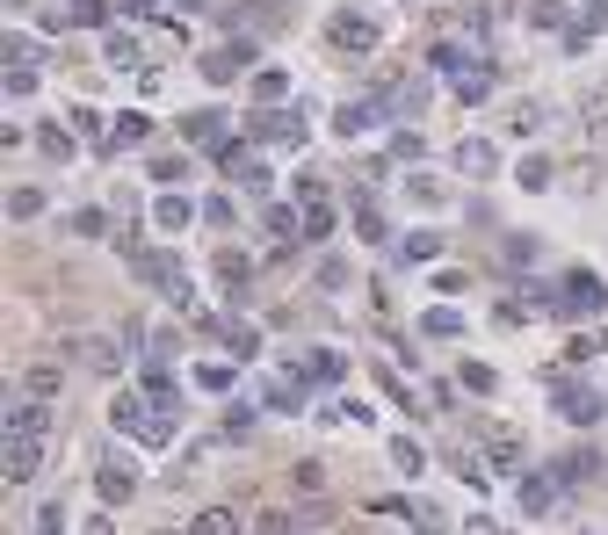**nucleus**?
Wrapping results in <instances>:
<instances>
[{"label":"nucleus","instance_id":"nucleus-49","mask_svg":"<svg viewBox=\"0 0 608 535\" xmlns=\"http://www.w3.org/2000/svg\"><path fill=\"white\" fill-rule=\"evenodd\" d=\"M152 8H160V0H131V15H152Z\"/></svg>","mask_w":608,"mask_h":535},{"label":"nucleus","instance_id":"nucleus-16","mask_svg":"<svg viewBox=\"0 0 608 535\" xmlns=\"http://www.w3.org/2000/svg\"><path fill=\"white\" fill-rule=\"evenodd\" d=\"M297 376H304V384H341V376H348V362L319 348V355H304V362H297Z\"/></svg>","mask_w":608,"mask_h":535},{"label":"nucleus","instance_id":"nucleus-8","mask_svg":"<svg viewBox=\"0 0 608 535\" xmlns=\"http://www.w3.org/2000/svg\"><path fill=\"white\" fill-rule=\"evenodd\" d=\"M44 470V434H8V485H29Z\"/></svg>","mask_w":608,"mask_h":535},{"label":"nucleus","instance_id":"nucleus-26","mask_svg":"<svg viewBox=\"0 0 608 535\" xmlns=\"http://www.w3.org/2000/svg\"><path fill=\"white\" fill-rule=\"evenodd\" d=\"M565 188H572V196H594V188H601V160H572L565 167Z\"/></svg>","mask_w":608,"mask_h":535},{"label":"nucleus","instance_id":"nucleus-46","mask_svg":"<svg viewBox=\"0 0 608 535\" xmlns=\"http://www.w3.org/2000/svg\"><path fill=\"white\" fill-rule=\"evenodd\" d=\"M348 282V261H319V290H341Z\"/></svg>","mask_w":608,"mask_h":535},{"label":"nucleus","instance_id":"nucleus-13","mask_svg":"<svg viewBox=\"0 0 608 535\" xmlns=\"http://www.w3.org/2000/svg\"><path fill=\"white\" fill-rule=\"evenodd\" d=\"M558 507V470H529L522 478V514H551Z\"/></svg>","mask_w":608,"mask_h":535},{"label":"nucleus","instance_id":"nucleus-28","mask_svg":"<svg viewBox=\"0 0 608 535\" xmlns=\"http://www.w3.org/2000/svg\"><path fill=\"white\" fill-rule=\"evenodd\" d=\"M587 123H594V152H601V160H608V87H601L594 102H587Z\"/></svg>","mask_w":608,"mask_h":535},{"label":"nucleus","instance_id":"nucleus-31","mask_svg":"<svg viewBox=\"0 0 608 535\" xmlns=\"http://www.w3.org/2000/svg\"><path fill=\"white\" fill-rule=\"evenodd\" d=\"M435 254H442V239H435V232H413V239L399 246V261H435Z\"/></svg>","mask_w":608,"mask_h":535},{"label":"nucleus","instance_id":"nucleus-51","mask_svg":"<svg viewBox=\"0 0 608 535\" xmlns=\"http://www.w3.org/2000/svg\"><path fill=\"white\" fill-rule=\"evenodd\" d=\"M181 8H210V0H181Z\"/></svg>","mask_w":608,"mask_h":535},{"label":"nucleus","instance_id":"nucleus-30","mask_svg":"<svg viewBox=\"0 0 608 535\" xmlns=\"http://www.w3.org/2000/svg\"><path fill=\"white\" fill-rule=\"evenodd\" d=\"M247 261H239V254H225V246H218V282H225V290H247Z\"/></svg>","mask_w":608,"mask_h":535},{"label":"nucleus","instance_id":"nucleus-50","mask_svg":"<svg viewBox=\"0 0 608 535\" xmlns=\"http://www.w3.org/2000/svg\"><path fill=\"white\" fill-rule=\"evenodd\" d=\"M152 535H189V528H152Z\"/></svg>","mask_w":608,"mask_h":535},{"label":"nucleus","instance_id":"nucleus-1","mask_svg":"<svg viewBox=\"0 0 608 535\" xmlns=\"http://www.w3.org/2000/svg\"><path fill=\"white\" fill-rule=\"evenodd\" d=\"M51 362H80V369L116 376V369H124V333H58L51 340Z\"/></svg>","mask_w":608,"mask_h":535},{"label":"nucleus","instance_id":"nucleus-41","mask_svg":"<svg viewBox=\"0 0 608 535\" xmlns=\"http://www.w3.org/2000/svg\"><path fill=\"white\" fill-rule=\"evenodd\" d=\"M391 470H406V478H413V470H420V442H391Z\"/></svg>","mask_w":608,"mask_h":535},{"label":"nucleus","instance_id":"nucleus-20","mask_svg":"<svg viewBox=\"0 0 608 535\" xmlns=\"http://www.w3.org/2000/svg\"><path fill=\"white\" fill-rule=\"evenodd\" d=\"M543 116H551L543 102H514V109H507V131H514V138H536V131H543Z\"/></svg>","mask_w":608,"mask_h":535},{"label":"nucleus","instance_id":"nucleus-45","mask_svg":"<svg viewBox=\"0 0 608 535\" xmlns=\"http://www.w3.org/2000/svg\"><path fill=\"white\" fill-rule=\"evenodd\" d=\"M66 528V507H58V499H44V514H37V535H58Z\"/></svg>","mask_w":608,"mask_h":535},{"label":"nucleus","instance_id":"nucleus-2","mask_svg":"<svg viewBox=\"0 0 608 535\" xmlns=\"http://www.w3.org/2000/svg\"><path fill=\"white\" fill-rule=\"evenodd\" d=\"M377 44H384V22H377V15H333V22H326V51L370 58Z\"/></svg>","mask_w":608,"mask_h":535},{"label":"nucleus","instance_id":"nucleus-10","mask_svg":"<svg viewBox=\"0 0 608 535\" xmlns=\"http://www.w3.org/2000/svg\"><path fill=\"white\" fill-rule=\"evenodd\" d=\"M297 196H304V239H326V232H333V203H326V188H319V181H297Z\"/></svg>","mask_w":608,"mask_h":535},{"label":"nucleus","instance_id":"nucleus-43","mask_svg":"<svg viewBox=\"0 0 608 535\" xmlns=\"http://www.w3.org/2000/svg\"><path fill=\"white\" fill-rule=\"evenodd\" d=\"M406 188H413V203H420V210H435V203H442V188H435V181H428V174H413V181H406Z\"/></svg>","mask_w":608,"mask_h":535},{"label":"nucleus","instance_id":"nucleus-39","mask_svg":"<svg viewBox=\"0 0 608 535\" xmlns=\"http://www.w3.org/2000/svg\"><path fill=\"white\" fill-rule=\"evenodd\" d=\"M116 145H145V116H138V109L116 116Z\"/></svg>","mask_w":608,"mask_h":535},{"label":"nucleus","instance_id":"nucleus-3","mask_svg":"<svg viewBox=\"0 0 608 535\" xmlns=\"http://www.w3.org/2000/svg\"><path fill=\"white\" fill-rule=\"evenodd\" d=\"M304 116H290V109H261L254 123H247V145H283V152H304Z\"/></svg>","mask_w":608,"mask_h":535},{"label":"nucleus","instance_id":"nucleus-42","mask_svg":"<svg viewBox=\"0 0 608 535\" xmlns=\"http://www.w3.org/2000/svg\"><path fill=\"white\" fill-rule=\"evenodd\" d=\"M225 434H232V442H247V434H254V413H247V405H232V413H225Z\"/></svg>","mask_w":608,"mask_h":535},{"label":"nucleus","instance_id":"nucleus-19","mask_svg":"<svg viewBox=\"0 0 608 535\" xmlns=\"http://www.w3.org/2000/svg\"><path fill=\"white\" fill-rule=\"evenodd\" d=\"M283 94H290V73H283V66H261V73H254V102H261V109H276Z\"/></svg>","mask_w":608,"mask_h":535},{"label":"nucleus","instance_id":"nucleus-48","mask_svg":"<svg viewBox=\"0 0 608 535\" xmlns=\"http://www.w3.org/2000/svg\"><path fill=\"white\" fill-rule=\"evenodd\" d=\"M87 535H116V521H109V507H102L95 521H87Z\"/></svg>","mask_w":608,"mask_h":535},{"label":"nucleus","instance_id":"nucleus-15","mask_svg":"<svg viewBox=\"0 0 608 535\" xmlns=\"http://www.w3.org/2000/svg\"><path fill=\"white\" fill-rule=\"evenodd\" d=\"M203 326H210V333H225V355H232V362H247V355L261 348V333H254V326H239V319H203Z\"/></svg>","mask_w":608,"mask_h":535},{"label":"nucleus","instance_id":"nucleus-27","mask_svg":"<svg viewBox=\"0 0 608 535\" xmlns=\"http://www.w3.org/2000/svg\"><path fill=\"white\" fill-rule=\"evenodd\" d=\"M37 145H44V160H51V167H66V160H73V138L58 131V123H44V131H37Z\"/></svg>","mask_w":608,"mask_h":535},{"label":"nucleus","instance_id":"nucleus-44","mask_svg":"<svg viewBox=\"0 0 608 535\" xmlns=\"http://www.w3.org/2000/svg\"><path fill=\"white\" fill-rule=\"evenodd\" d=\"M203 225H210V232H225V225H232V203H225V196H210V203H203Z\"/></svg>","mask_w":608,"mask_h":535},{"label":"nucleus","instance_id":"nucleus-14","mask_svg":"<svg viewBox=\"0 0 608 535\" xmlns=\"http://www.w3.org/2000/svg\"><path fill=\"white\" fill-rule=\"evenodd\" d=\"M247 58H254V44H225V51H203V80H210V87H225V80H232V66H247Z\"/></svg>","mask_w":608,"mask_h":535},{"label":"nucleus","instance_id":"nucleus-33","mask_svg":"<svg viewBox=\"0 0 608 535\" xmlns=\"http://www.w3.org/2000/svg\"><path fill=\"white\" fill-rule=\"evenodd\" d=\"M551 181H558V167L543 160V152H536V160H522V188H551Z\"/></svg>","mask_w":608,"mask_h":535},{"label":"nucleus","instance_id":"nucleus-5","mask_svg":"<svg viewBox=\"0 0 608 535\" xmlns=\"http://www.w3.org/2000/svg\"><path fill=\"white\" fill-rule=\"evenodd\" d=\"M95 492H102V507H124V499H138V470L124 456H102L95 463Z\"/></svg>","mask_w":608,"mask_h":535},{"label":"nucleus","instance_id":"nucleus-32","mask_svg":"<svg viewBox=\"0 0 608 535\" xmlns=\"http://www.w3.org/2000/svg\"><path fill=\"white\" fill-rule=\"evenodd\" d=\"M66 22H80V29H102L109 22V0H73V15Z\"/></svg>","mask_w":608,"mask_h":535},{"label":"nucleus","instance_id":"nucleus-17","mask_svg":"<svg viewBox=\"0 0 608 535\" xmlns=\"http://www.w3.org/2000/svg\"><path fill=\"white\" fill-rule=\"evenodd\" d=\"M58 384H66V369H58V362H37V369L22 376V398H44V405H51V398H58Z\"/></svg>","mask_w":608,"mask_h":535},{"label":"nucleus","instance_id":"nucleus-35","mask_svg":"<svg viewBox=\"0 0 608 535\" xmlns=\"http://www.w3.org/2000/svg\"><path fill=\"white\" fill-rule=\"evenodd\" d=\"M73 232H80V239H102V232H116V225H109L102 210H80V217H73Z\"/></svg>","mask_w":608,"mask_h":535},{"label":"nucleus","instance_id":"nucleus-38","mask_svg":"<svg viewBox=\"0 0 608 535\" xmlns=\"http://www.w3.org/2000/svg\"><path fill=\"white\" fill-rule=\"evenodd\" d=\"M290 485H297V492H326V470H319V463H297Z\"/></svg>","mask_w":608,"mask_h":535},{"label":"nucleus","instance_id":"nucleus-21","mask_svg":"<svg viewBox=\"0 0 608 535\" xmlns=\"http://www.w3.org/2000/svg\"><path fill=\"white\" fill-rule=\"evenodd\" d=\"M8 217H15V225H29V217H44V188H8Z\"/></svg>","mask_w":608,"mask_h":535},{"label":"nucleus","instance_id":"nucleus-22","mask_svg":"<svg viewBox=\"0 0 608 535\" xmlns=\"http://www.w3.org/2000/svg\"><path fill=\"white\" fill-rule=\"evenodd\" d=\"M558 478H572V485H594V478H601V456H594V449H572V456L558 463Z\"/></svg>","mask_w":608,"mask_h":535},{"label":"nucleus","instance_id":"nucleus-18","mask_svg":"<svg viewBox=\"0 0 608 535\" xmlns=\"http://www.w3.org/2000/svg\"><path fill=\"white\" fill-rule=\"evenodd\" d=\"M189 535H247V528H239V514H232V507H203V514L189 521Z\"/></svg>","mask_w":608,"mask_h":535},{"label":"nucleus","instance_id":"nucleus-24","mask_svg":"<svg viewBox=\"0 0 608 535\" xmlns=\"http://www.w3.org/2000/svg\"><path fill=\"white\" fill-rule=\"evenodd\" d=\"M297 528H304V514H290V507H268V514H261L247 535H297Z\"/></svg>","mask_w":608,"mask_h":535},{"label":"nucleus","instance_id":"nucleus-29","mask_svg":"<svg viewBox=\"0 0 608 535\" xmlns=\"http://www.w3.org/2000/svg\"><path fill=\"white\" fill-rule=\"evenodd\" d=\"M355 232H362V239H370V246L384 239V210H377L370 196H362V203H355Z\"/></svg>","mask_w":608,"mask_h":535},{"label":"nucleus","instance_id":"nucleus-52","mask_svg":"<svg viewBox=\"0 0 608 535\" xmlns=\"http://www.w3.org/2000/svg\"><path fill=\"white\" fill-rule=\"evenodd\" d=\"M319 535H341V528H319Z\"/></svg>","mask_w":608,"mask_h":535},{"label":"nucleus","instance_id":"nucleus-9","mask_svg":"<svg viewBox=\"0 0 608 535\" xmlns=\"http://www.w3.org/2000/svg\"><path fill=\"white\" fill-rule=\"evenodd\" d=\"M565 319H594V311H601V275H587V268H572L565 275Z\"/></svg>","mask_w":608,"mask_h":535},{"label":"nucleus","instance_id":"nucleus-23","mask_svg":"<svg viewBox=\"0 0 608 535\" xmlns=\"http://www.w3.org/2000/svg\"><path fill=\"white\" fill-rule=\"evenodd\" d=\"M493 66H485V58H471L464 73H456V94H464V102H485V94H493V80H485Z\"/></svg>","mask_w":608,"mask_h":535},{"label":"nucleus","instance_id":"nucleus-11","mask_svg":"<svg viewBox=\"0 0 608 535\" xmlns=\"http://www.w3.org/2000/svg\"><path fill=\"white\" fill-rule=\"evenodd\" d=\"M558 413H565L572 427H594V420H601V398H594L587 384H558Z\"/></svg>","mask_w":608,"mask_h":535},{"label":"nucleus","instance_id":"nucleus-7","mask_svg":"<svg viewBox=\"0 0 608 535\" xmlns=\"http://www.w3.org/2000/svg\"><path fill=\"white\" fill-rule=\"evenodd\" d=\"M181 138H189L196 152H225V145H232V123H225L218 109H196L189 123H181Z\"/></svg>","mask_w":608,"mask_h":535},{"label":"nucleus","instance_id":"nucleus-40","mask_svg":"<svg viewBox=\"0 0 608 535\" xmlns=\"http://www.w3.org/2000/svg\"><path fill=\"white\" fill-rule=\"evenodd\" d=\"M493 384H500V376L485 369V362H464V391H478V398H485V391H493Z\"/></svg>","mask_w":608,"mask_h":535},{"label":"nucleus","instance_id":"nucleus-25","mask_svg":"<svg viewBox=\"0 0 608 535\" xmlns=\"http://www.w3.org/2000/svg\"><path fill=\"white\" fill-rule=\"evenodd\" d=\"M152 217H160L167 232H181V225L196 217V203H189V196H160V203H152Z\"/></svg>","mask_w":608,"mask_h":535},{"label":"nucleus","instance_id":"nucleus-6","mask_svg":"<svg viewBox=\"0 0 608 535\" xmlns=\"http://www.w3.org/2000/svg\"><path fill=\"white\" fill-rule=\"evenodd\" d=\"M297 232H304V217L290 203H268V261H290L297 254Z\"/></svg>","mask_w":608,"mask_h":535},{"label":"nucleus","instance_id":"nucleus-36","mask_svg":"<svg viewBox=\"0 0 608 535\" xmlns=\"http://www.w3.org/2000/svg\"><path fill=\"white\" fill-rule=\"evenodd\" d=\"M529 261H536V239L514 232V239H507V268H529Z\"/></svg>","mask_w":608,"mask_h":535},{"label":"nucleus","instance_id":"nucleus-4","mask_svg":"<svg viewBox=\"0 0 608 535\" xmlns=\"http://www.w3.org/2000/svg\"><path fill=\"white\" fill-rule=\"evenodd\" d=\"M37 73H44V44L15 29V37H8V94H29V87H37Z\"/></svg>","mask_w":608,"mask_h":535},{"label":"nucleus","instance_id":"nucleus-34","mask_svg":"<svg viewBox=\"0 0 608 535\" xmlns=\"http://www.w3.org/2000/svg\"><path fill=\"white\" fill-rule=\"evenodd\" d=\"M333 123H341V131H370V123H377V109H370V102H355V109H341Z\"/></svg>","mask_w":608,"mask_h":535},{"label":"nucleus","instance_id":"nucleus-37","mask_svg":"<svg viewBox=\"0 0 608 535\" xmlns=\"http://www.w3.org/2000/svg\"><path fill=\"white\" fill-rule=\"evenodd\" d=\"M196 384H203V391H225V384H232V362H203Z\"/></svg>","mask_w":608,"mask_h":535},{"label":"nucleus","instance_id":"nucleus-47","mask_svg":"<svg viewBox=\"0 0 608 535\" xmlns=\"http://www.w3.org/2000/svg\"><path fill=\"white\" fill-rule=\"evenodd\" d=\"M580 29L594 37V29H608V0H587V15H580Z\"/></svg>","mask_w":608,"mask_h":535},{"label":"nucleus","instance_id":"nucleus-12","mask_svg":"<svg viewBox=\"0 0 608 535\" xmlns=\"http://www.w3.org/2000/svg\"><path fill=\"white\" fill-rule=\"evenodd\" d=\"M500 167V152H493V138H464L456 145V174H471V181H485Z\"/></svg>","mask_w":608,"mask_h":535}]
</instances>
